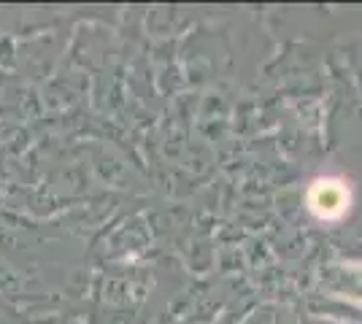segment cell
Masks as SVG:
<instances>
[{"mask_svg":"<svg viewBox=\"0 0 362 324\" xmlns=\"http://www.w3.org/2000/svg\"><path fill=\"white\" fill-rule=\"evenodd\" d=\"M349 205H351V192L338 179H319L308 189V208L325 222L344 219L349 214Z\"/></svg>","mask_w":362,"mask_h":324,"instance_id":"1","label":"cell"}]
</instances>
